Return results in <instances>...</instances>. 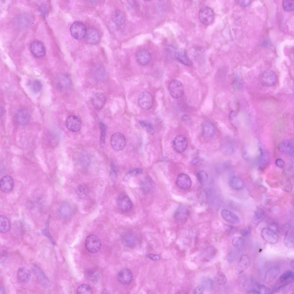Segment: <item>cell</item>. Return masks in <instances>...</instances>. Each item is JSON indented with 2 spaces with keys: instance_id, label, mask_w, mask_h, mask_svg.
Here are the masks:
<instances>
[{
  "instance_id": "6da1fadb",
  "label": "cell",
  "mask_w": 294,
  "mask_h": 294,
  "mask_svg": "<svg viewBox=\"0 0 294 294\" xmlns=\"http://www.w3.org/2000/svg\"><path fill=\"white\" fill-rule=\"evenodd\" d=\"M56 85L58 89L61 92H65L71 88L72 82L69 75L66 74H61L57 77Z\"/></svg>"
},
{
  "instance_id": "7a4b0ae2",
  "label": "cell",
  "mask_w": 294,
  "mask_h": 294,
  "mask_svg": "<svg viewBox=\"0 0 294 294\" xmlns=\"http://www.w3.org/2000/svg\"><path fill=\"white\" fill-rule=\"evenodd\" d=\"M277 77L275 73L272 70L268 69L264 71L260 76L262 84L267 87H272L276 83Z\"/></svg>"
},
{
  "instance_id": "3957f363",
  "label": "cell",
  "mask_w": 294,
  "mask_h": 294,
  "mask_svg": "<svg viewBox=\"0 0 294 294\" xmlns=\"http://www.w3.org/2000/svg\"><path fill=\"white\" fill-rule=\"evenodd\" d=\"M138 102L142 109L148 110L152 107L153 102V97L150 93L144 91L141 92L138 97Z\"/></svg>"
},
{
  "instance_id": "277c9868",
  "label": "cell",
  "mask_w": 294,
  "mask_h": 294,
  "mask_svg": "<svg viewBox=\"0 0 294 294\" xmlns=\"http://www.w3.org/2000/svg\"><path fill=\"white\" fill-rule=\"evenodd\" d=\"M101 245L100 240L96 235H91L88 236L85 241V246L88 251L92 253H96L100 249Z\"/></svg>"
},
{
  "instance_id": "5b68a950",
  "label": "cell",
  "mask_w": 294,
  "mask_h": 294,
  "mask_svg": "<svg viewBox=\"0 0 294 294\" xmlns=\"http://www.w3.org/2000/svg\"><path fill=\"white\" fill-rule=\"evenodd\" d=\"M168 90L171 96L175 98L181 97L184 94V88L181 82L177 80H173L169 83Z\"/></svg>"
},
{
  "instance_id": "8992f818",
  "label": "cell",
  "mask_w": 294,
  "mask_h": 294,
  "mask_svg": "<svg viewBox=\"0 0 294 294\" xmlns=\"http://www.w3.org/2000/svg\"><path fill=\"white\" fill-rule=\"evenodd\" d=\"M70 31L72 36L76 39H81L86 35V30L85 25L82 22H76L70 27Z\"/></svg>"
},
{
  "instance_id": "52a82bcc",
  "label": "cell",
  "mask_w": 294,
  "mask_h": 294,
  "mask_svg": "<svg viewBox=\"0 0 294 294\" xmlns=\"http://www.w3.org/2000/svg\"><path fill=\"white\" fill-rule=\"evenodd\" d=\"M198 17L200 21L205 25L210 24L213 21L214 14L213 10L208 6H204L200 9Z\"/></svg>"
},
{
  "instance_id": "ba28073f",
  "label": "cell",
  "mask_w": 294,
  "mask_h": 294,
  "mask_svg": "<svg viewBox=\"0 0 294 294\" xmlns=\"http://www.w3.org/2000/svg\"><path fill=\"white\" fill-rule=\"evenodd\" d=\"M111 144L113 148L116 151L123 150L125 147L126 141L124 135L119 132L113 134L111 136Z\"/></svg>"
},
{
  "instance_id": "9c48e42d",
  "label": "cell",
  "mask_w": 294,
  "mask_h": 294,
  "mask_svg": "<svg viewBox=\"0 0 294 294\" xmlns=\"http://www.w3.org/2000/svg\"><path fill=\"white\" fill-rule=\"evenodd\" d=\"M117 204L118 208L123 212L129 211L133 206L130 199L125 193H121L119 195L117 200Z\"/></svg>"
},
{
  "instance_id": "30bf717a",
  "label": "cell",
  "mask_w": 294,
  "mask_h": 294,
  "mask_svg": "<svg viewBox=\"0 0 294 294\" xmlns=\"http://www.w3.org/2000/svg\"><path fill=\"white\" fill-rule=\"evenodd\" d=\"M120 240L124 246L129 248L134 247L138 242V238L136 234L131 231L123 233L120 236Z\"/></svg>"
},
{
  "instance_id": "8fae6325",
  "label": "cell",
  "mask_w": 294,
  "mask_h": 294,
  "mask_svg": "<svg viewBox=\"0 0 294 294\" xmlns=\"http://www.w3.org/2000/svg\"><path fill=\"white\" fill-rule=\"evenodd\" d=\"M30 118V114L28 111L25 109L21 108L15 112L14 119L16 123L20 126H23L27 124L29 122Z\"/></svg>"
},
{
  "instance_id": "7c38bea8",
  "label": "cell",
  "mask_w": 294,
  "mask_h": 294,
  "mask_svg": "<svg viewBox=\"0 0 294 294\" xmlns=\"http://www.w3.org/2000/svg\"><path fill=\"white\" fill-rule=\"evenodd\" d=\"M30 49L33 55L38 58L43 57L46 53L45 48L43 43L38 40L33 41L31 43Z\"/></svg>"
},
{
  "instance_id": "4fadbf2b",
  "label": "cell",
  "mask_w": 294,
  "mask_h": 294,
  "mask_svg": "<svg viewBox=\"0 0 294 294\" xmlns=\"http://www.w3.org/2000/svg\"><path fill=\"white\" fill-rule=\"evenodd\" d=\"M173 146L175 150L181 153L184 152L188 146V142L186 138L183 135H178L174 139Z\"/></svg>"
},
{
  "instance_id": "5bb4252c",
  "label": "cell",
  "mask_w": 294,
  "mask_h": 294,
  "mask_svg": "<svg viewBox=\"0 0 294 294\" xmlns=\"http://www.w3.org/2000/svg\"><path fill=\"white\" fill-rule=\"evenodd\" d=\"M32 269L40 284L44 287H49L50 281L40 268L37 265L34 264L32 266Z\"/></svg>"
},
{
  "instance_id": "9a60e30c",
  "label": "cell",
  "mask_w": 294,
  "mask_h": 294,
  "mask_svg": "<svg viewBox=\"0 0 294 294\" xmlns=\"http://www.w3.org/2000/svg\"><path fill=\"white\" fill-rule=\"evenodd\" d=\"M261 233L263 239L268 243L275 244L278 241V237L276 232L269 228H263Z\"/></svg>"
},
{
  "instance_id": "2e32d148",
  "label": "cell",
  "mask_w": 294,
  "mask_h": 294,
  "mask_svg": "<svg viewBox=\"0 0 294 294\" xmlns=\"http://www.w3.org/2000/svg\"><path fill=\"white\" fill-rule=\"evenodd\" d=\"M66 125L67 129L69 131L73 132H76L80 129L81 123L77 117L75 115H71L68 117L67 119Z\"/></svg>"
},
{
  "instance_id": "e0dca14e",
  "label": "cell",
  "mask_w": 294,
  "mask_h": 294,
  "mask_svg": "<svg viewBox=\"0 0 294 294\" xmlns=\"http://www.w3.org/2000/svg\"><path fill=\"white\" fill-rule=\"evenodd\" d=\"M133 278L132 273L128 268H123L120 270L118 273L117 279L121 284L127 285L132 281Z\"/></svg>"
},
{
  "instance_id": "ac0fdd59",
  "label": "cell",
  "mask_w": 294,
  "mask_h": 294,
  "mask_svg": "<svg viewBox=\"0 0 294 294\" xmlns=\"http://www.w3.org/2000/svg\"><path fill=\"white\" fill-rule=\"evenodd\" d=\"M176 184L179 188L185 190L188 189L191 187L192 182L188 175L184 173H181L177 178Z\"/></svg>"
},
{
  "instance_id": "d6986e66",
  "label": "cell",
  "mask_w": 294,
  "mask_h": 294,
  "mask_svg": "<svg viewBox=\"0 0 294 294\" xmlns=\"http://www.w3.org/2000/svg\"><path fill=\"white\" fill-rule=\"evenodd\" d=\"M151 58L150 53L145 49L138 51L136 54V59L138 63L140 65H145L150 62Z\"/></svg>"
},
{
  "instance_id": "ffe728a7",
  "label": "cell",
  "mask_w": 294,
  "mask_h": 294,
  "mask_svg": "<svg viewBox=\"0 0 294 294\" xmlns=\"http://www.w3.org/2000/svg\"><path fill=\"white\" fill-rule=\"evenodd\" d=\"M202 129L203 136L206 139L212 138L215 134L216 129L214 126L210 122H204L202 125Z\"/></svg>"
},
{
  "instance_id": "44dd1931",
  "label": "cell",
  "mask_w": 294,
  "mask_h": 294,
  "mask_svg": "<svg viewBox=\"0 0 294 294\" xmlns=\"http://www.w3.org/2000/svg\"><path fill=\"white\" fill-rule=\"evenodd\" d=\"M0 183L1 190L5 193L11 192L14 186L13 180L11 177L9 175L3 177L1 179Z\"/></svg>"
},
{
  "instance_id": "7402d4cb",
  "label": "cell",
  "mask_w": 294,
  "mask_h": 294,
  "mask_svg": "<svg viewBox=\"0 0 294 294\" xmlns=\"http://www.w3.org/2000/svg\"><path fill=\"white\" fill-rule=\"evenodd\" d=\"M280 271L277 266H273L266 272L264 278V281L266 284L270 283L274 280L279 274Z\"/></svg>"
},
{
  "instance_id": "603a6c76",
  "label": "cell",
  "mask_w": 294,
  "mask_h": 294,
  "mask_svg": "<svg viewBox=\"0 0 294 294\" xmlns=\"http://www.w3.org/2000/svg\"><path fill=\"white\" fill-rule=\"evenodd\" d=\"M100 33L95 28H90L86 32V40L89 44L94 45L97 43L100 40Z\"/></svg>"
},
{
  "instance_id": "cb8c5ba5",
  "label": "cell",
  "mask_w": 294,
  "mask_h": 294,
  "mask_svg": "<svg viewBox=\"0 0 294 294\" xmlns=\"http://www.w3.org/2000/svg\"><path fill=\"white\" fill-rule=\"evenodd\" d=\"M221 215L223 218L229 223L238 224L240 222L239 217L232 212L227 210L223 209L221 212Z\"/></svg>"
},
{
  "instance_id": "d4e9b609",
  "label": "cell",
  "mask_w": 294,
  "mask_h": 294,
  "mask_svg": "<svg viewBox=\"0 0 294 294\" xmlns=\"http://www.w3.org/2000/svg\"><path fill=\"white\" fill-rule=\"evenodd\" d=\"M106 101L105 96L102 93L97 92L92 96V101L94 107L97 109H102L104 106Z\"/></svg>"
},
{
  "instance_id": "484cf974",
  "label": "cell",
  "mask_w": 294,
  "mask_h": 294,
  "mask_svg": "<svg viewBox=\"0 0 294 294\" xmlns=\"http://www.w3.org/2000/svg\"><path fill=\"white\" fill-rule=\"evenodd\" d=\"M72 210V207L69 203L63 202L57 208V212L61 217L66 218L71 214Z\"/></svg>"
},
{
  "instance_id": "4316f807",
  "label": "cell",
  "mask_w": 294,
  "mask_h": 294,
  "mask_svg": "<svg viewBox=\"0 0 294 294\" xmlns=\"http://www.w3.org/2000/svg\"><path fill=\"white\" fill-rule=\"evenodd\" d=\"M189 211L187 208L183 206L179 207L176 210L174 217L177 220L181 221H185L189 215Z\"/></svg>"
},
{
  "instance_id": "83f0119b",
  "label": "cell",
  "mask_w": 294,
  "mask_h": 294,
  "mask_svg": "<svg viewBox=\"0 0 294 294\" xmlns=\"http://www.w3.org/2000/svg\"><path fill=\"white\" fill-rule=\"evenodd\" d=\"M17 276L18 280L20 282L26 283L29 281L31 277V273L29 270L27 268L21 267L18 270Z\"/></svg>"
},
{
  "instance_id": "f1b7e54d",
  "label": "cell",
  "mask_w": 294,
  "mask_h": 294,
  "mask_svg": "<svg viewBox=\"0 0 294 294\" xmlns=\"http://www.w3.org/2000/svg\"><path fill=\"white\" fill-rule=\"evenodd\" d=\"M111 17L113 22L118 26L123 24L125 20L124 14L119 9H116L113 11Z\"/></svg>"
},
{
  "instance_id": "f546056e",
  "label": "cell",
  "mask_w": 294,
  "mask_h": 294,
  "mask_svg": "<svg viewBox=\"0 0 294 294\" xmlns=\"http://www.w3.org/2000/svg\"><path fill=\"white\" fill-rule=\"evenodd\" d=\"M241 247H235L228 253L227 260L229 262L233 263L235 262L239 259L242 252Z\"/></svg>"
},
{
  "instance_id": "4dcf8cb0",
  "label": "cell",
  "mask_w": 294,
  "mask_h": 294,
  "mask_svg": "<svg viewBox=\"0 0 294 294\" xmlns=\"http://www.w3.org/2000/svg\"><path fill=\"white\" fill-rule=\"evenodd\" d=\"M175 56L177 60L183 65L187 66L191 65V62L185 50L181 49L176 52Z\"/></svg>"
},
{
  "instance_id": "1f68e13d",
  "label": "cell",
  "mask_w": 294,
  "mask_h": 294,
  "mask_svg": "<svg viewBox=\"0 0 294 294\" xmlns=\"http://www.w3.org/2000/svg\"><path fill=\"white\" fill-rule=\"evenodd\" d=\"M279 150L284 154L288 153L291 156H293L294 150L291 143L287 140L281 142L278 147Z\"/></svg>"
},
{
  "instance_id": "d6a6232c",
  "label": "cell",
  "mask_w": 294,
  "mask_h": 294,
  "mask_svg": "<svg viewBox=\"0 0 294 294\" xmlns=\"http://www.w3.org/2000/svg\"><path fill=\"white\" fill-rule=\"evenodd\" d=\"M229 184L232 189L236 190L242 189L243 186V183L241 180L235 176H232L229 179Z\"/></svg>"
},
{
  "instance_id": "836d02e7",
  "label": "cell",
  "mask_w": 294,
  "mask_h": 294,
  "mask_svg": "<svg viewBox=\"0 0 294 294\" xmlns=\"http://www.w3.org/2000/svg\"><path fill=\"white\" fill-rule=\"evenodd\" d=\"M201 284L203 289L206 291H211L214 287L213 280L208 276H204L203 277L201 280Z\"/></svg>"
},
{
  "instance_id": "e575fe53",
  "label": "cell",
  "mask_w": 294,
  "mask_h": 294,
  "mask_svg": "<svg viewBox=\"0 0 294 294\" xmlns=\"http://www.w3.org/2000/svg\"><path fill=\"white\" fill-rule=\"evenodd\" d=\"M10 225L8 219L5 216L1 215L0 217V232L5 233L9 230Z\"/></svg>"
},
{
  "instance_id": "d590c367",
  "label": "cell",
  "mask_w": 294,
  "mask_h": 294,
  "mask_svg": "<svg viewBox=\"0 0 294 294\" xmlns=\"http://www.w3.org/2000/svg\"><path fill=\"white\" fill-rule=\"evenodd\" d=\"M284 243L288 248H292L294 246V233L293 231L290 230L285 234Z\"/></svg>"
},
{
  "instance_id": "8d00e7d4",
  "label": "cell",
  "mask_w": 294,
  "mask_h": 294,
  "mask_svg": "<svg viewBox=\"0 0 294 294\" xmlns=\"http://www.w3.org/2000/svg\"><path fill=\"white\" fill-rule=\"evenodd\" d=\"M250 259L248 256L246 255L241 256L239 258L238 264L240 271H243L247 268L250 264Z\"/></svg>"
},
{
  "instance_id": "74e56055",
  "label": "cell",
  "mask_w": 294,
  "mask_h": 294,
  "mask_svg": "<svg viewBox=\"0 0 294 294\" xmlns=\"http://www.w3.org/2000/svg\"><path fill=\"white\" fill-rule=\"evenodd\" d=\"M85 276L89 281L92 282H96L98 280L99 274L98 272L94 269H89L85 271Z\"/></svg>"
},
{
  "instance_id": "f35d334b",
  "label": "cell",
  "mask_w": 294,
  "mask_h": 294,
  "mask_svg": "<svg viewBox=\"0 0 294 294\" xmlns=\"http://www.w3.org/2000/svg\"><path fill=\"white\" fill-rule=\"evenodd\" d=\"M76 192L78 196L80 198H84L88 194L89 189L88 186L84 184H81L77 187Z\"/></svg>"
},
{
  "instance_id": "ab89813d",
  "label": "cell",
  "mask_w": 294,
  "mask_h": 294,
  "mask_svg": "<svg viewBox=\"0 0 294 294\" xmlns=\"http://www.w3.org/2000/svg\"><path fill=\"white\" fill-rule=\"evenodd\" d=\"M294 274L293 271L289 270L286 271L280 277L279 281L281 283H286L293 280Z\"/></svg>"
},
{
  "instance_id": "60d3db41",
  "label": "cell",
  "mask_w": 294,
  "mask_h": 294,
  "mask_svg": "<svg viewBox=\"0 0 294 294\" xmlns=\"http://www.w3.org/2000/svg\"><path fill=\"white\" fill-rule=\"evenodd\" d=\"M139 123L141 126L147 132L151 135L154 134L155 131L152 124L148 121L144 120H140Z\"/></svg>"
},
{
  "instance_id": "b9f144b4",
  "label": "cell",
  "mask_w": 294,
  "mask_h": 294,
  "mask_svg": "<svg viewBox=\"0 0 294 294\" xmlns=\"http://www.w3.org/2000/svg\"><path fill=\"white\" fill-rule=\"evenodd\" d=\"M154 185L152 181L150 179H147L144 180L141 184V188L144 192L148 193L153 189Z\"/></svg>"
},
{
  "instance_id": "7bdbcfd3",
  "label": "cell",
  "mask_w": 294,
  "mask_h": 294,
  "mask_svg": "<svg viewBox=\"0 0 294 294\" xmlns=\"http://www.w3.org/2000/svg\"><path fill=\"white\" fill-rule=\"evenodd\" d=\"M99 127L100 132V146L103 148L104 147L105 144L106 131V127L104 124L101 122L99 123Z\"/></svg>"
},
{
  "instance_id": "ee69618b",
  "label": "cell",
  "mask_w": 294,
  "mask_h": 294,
  "mask_svg": "<svg viewBox=\"0 0 294 294\" xmlns=\"http://www.w3.org/2000/svg\"><path fill=\"white\" fill-rule=\"evenodd\" d=\"M77 293L78 294H91L92 291L91 287L86 284H82L78 287Z\"/></svg>"
},
{
  "instance_id": "f6af8a7d",
  "label": "cell",
  "mask_w": 294,
  "mask_h": 294,
  "mask_svg": "<svg viewBox=\"0 0 294 294\" xmlns=\"http://www.w3.org/2000/svg\"><path fill=\"white\" fill-rule=\"evenodd\" d=\"M215 279L216 282L220 285H224L227 282V278L225 275L222 272H218L216 274Z\"/></svg>"
},
{
  "instance_id": "bcb514c9",
  "label": "cell",
  "mask_w": 294,
  "mask_h": 294,
  "mask_svg": "<svg viewBox=\"0 0 294 294\" xmlns=\"http://www.w3.org/2000/svg\"><path fill=\"white\" fill-rule=\"evenodd\" d=\"M282 6L284 9L286 11H292L294 9V1L292 0H285L283 1Z\"/></svg>"
},
{
  "instance_id": "7dc6e473",
  "label": "cell",
  "mask_w": 294,
  "mask_h": 294,
  "mask_svg": "<svg viewBox=\"0 0 294 294\" xmlns=\"http://www.w3.org/2000/svg\"><path fill=\"white\" fill-rule=\"evenodd\" d=\"M31 88L33 92H38L40 91L42 89V84L39 80H34L31 83Z\"/></svg>"
},
{
  "instance_id": "c3c4849f",
  "label": "cell",
  "mask_w": 294,
  "mask_h": 294,
  "mask_svg": "<svg viewBox=\"0 0 294 294\" xmlns=\"http://www.w3.org/2000/svg\"><path fill=\"white\" fill-rule=\"evenodd\" d=\"M197 176L198 181L201 183H203L206 181L208 178L207 173L202 170L199 171L198 172Z\"/></svg>"
},
{
  "instance_id": "681fc988",
  "label": "cell",
  "mask_w": 294,
  "mask_h": 294,
  "mask_svg": "<svg viewBox=\"0 0 294 294\" xmlns=\"http://www.w3.org/2000/svg\"><path fill=\"white\" fill-rule=\"evenodd\" d=\"M265 214L264 211L262 209L257 208L255 211L254 212V218L256 220H259L262 219L264 216Z\"/></svg>"
},
{
  "instance_id": "f907efd6",
  "label": "cell",
  "mask_w": 294,
  "mask_h": 294,
  "mask_svg": "<svg viewBox=\"0 0 294 294\" xmlns=\"http://www.w3.org/2000/svg\"><path fill=\"white\" fill-rule=\"evenodd\" d=\"M143 170L141 168H132L129 171L127 176H135L141 174Z\"/></svg>"
},
{
  "instance_id": "816d5d0a",
  "label": "cell",
  "mask_w": 294,
  "mask_h": 294,
  "mask_svg": "<svg viewBox=\"0 0 294 294\" xmlns=\"http://www.w3.org/2000/svg\"><path fill=\"white\" fill-rule=\"evenodd\" d=\"M244 240L243 239L240 237H237L234 238L232 241L233 245L235 247H241L243 244Z\"/></svg>"
},
{
  "instance_id": "f5cc1de1",
  "label": "cell",
  "mask_w": 294,
  "mask_h": 294,
  "mask_svg": "<svg viewBox=\"0 0 294 294\" xmlns=\"http://www.w3.org/2000/svg\"><path fill=\"white\" fill-rule=\"evenodd\" d=\"M252 229V227L250 226H247L241 230V234L243 237H247L250 234Z\"/></svg>"
},
{
  "instance_id": "db71d44e",
  "label": "cell",
  "mask_w": 294,
  "mask_h": 294,
  "mask_svg": "<svg viewBox=\"0 0 294 294\" xmlns=\"http://www.w3.org/2000/svg\"><path fill=\"white\" fill-rule=\"evenodd\" d=\"M47 224H46V228L42 231L43 234L46 236L51 241V242L54 244H55V242L53 237L50 235L48 229V222H47Z\"/></svg>"
},
{
  "instance_id": "11a10c76",
  "label": "cell",
  "mask_w": 294,
  "mask_h": 294,
  "mask_svg": "<svg viewBox=\"0 0 294 294\" xmlns=\"http://www.w3.org/2000/svg\"><path fill=\"white\" fill-rule=\"evenodd\" d=\"M95 70V75L98 78L100 79L104 77L105 75L104 70L102 68V67H100V68L99 67L98 68L96 67Z\"/></svg>"
},
{
  "instance_id": "9f6ffc18",
  "label": "cell",
  "mask_w": 294,
  "mask_h": 294,
  "mask_svg": "<svg viewBox=\"0 0 294 294\" xmlns=\"http://www.w3.org/2000/svg\"><path fill=\"white\" fill-rule=\"evenodd\" d=\"M269 227L268 228L273 230L276 232L279 230L278 227V224L274 222H270L269 224Z\"/></svg>"
},
{
  "instance_id": "6f0895ef",
  "label": "cell",
  "mask_w": 294,
  "mask_h": 294,
  "mask_svg": "<svg viewBox=\"0 0 294 294\" xmlns=\"http://www.w3.org/2000/svg\"><path fill=\"white\" fill-rule=\"evenodd\" d=\"M146 256L150 259L154 261L159 260L160 259V256L157 254H149L146 255Z\"/></svg>"
},
{
  "instance_id": "680465c9",
  "label": "cell",
  "mask_w": 294,
  "mask_h": 294,
  "mask_svg": "<svg viewBox=\"0 0 294 294\" xmlns=\"http://www.w3.org/2000/svg\"><path fill=\"white\" fill-rule=\"evenodd\" d=\"M275 164L278 167L283 168L285 166V163L284 160L281 158H278L275 161Z\"/></svg>"
},
{
  "instance_id": "91938a15",
  "label": "cell",
  "mask_w": 294,
  "mask_h": 294,
  "mask_svg": "<svg viewBox=\"0 0 294 294\" xmlns=\"http://www.w3.org/2000/svg\"><path fill=\"white\" fill-rule=\"evenodd\" d=\"M237 2L240 5L243 7L249 5L251 3V1L250 0H239Z\"/></svg>"
},
{
  "instance_id": "94428289",
  "label": "cell",
  "mask_w": 294,
  "mask_h": 294,
  "mask_svg": "<svg viewBox=\"0 0 294 294\" xmlns=\"http://www.w3.org/2000/svg\"><path fill=\"white\" fill-rule=\"evenodd\" d=\"M204 290L202 287L198 286L195 289L194 293L197 294H203V293Z\"/></svg>"
},
{
  "instance_id": "6125c7cd",
  "label": "cell",
  "mask_w": 294,
  "mask_h": 294,
  "mask_svg": "<svg viewBox=\"0 0 294 294\" xmlns=\"http://www.w3.org/2000/svg\"><path fill=\"white\" fill-rule=\"evenodd\" d=\"M247 293L259 294H261L260 292L258 290L256 289H252L247 291Z\"/></svg>"
},
{
  "instance_id": "be15d7a7",
  "label": "cell",
  "mask_w": 294,
  "mask_h": 294,
  "mask_svg": "<svg viewBox=\"0 0 294 294\" xmlns=\"http://www.w3.org/2000/svg\"><path fill=\"white\" fill-rule=\"evenodd\" d=\"M199 161L198 159L197 158H194L192 161L191 163L193 164H196Z\"/></svg>"
},
{
  "instance_id": "e7e4bbea",
  "label": "cell",
  "mask_w": 294,
  "mask_h": 294,
  "mask_svg": "<svg viewBox=\"0 0 294 294\" xmlns=\"http://www.w3.org/2000/svg\"><path fill=\"white\" fill-rule=\"evenodd\" d=\"M182 119L184 120H186L189 119V117L187 115H184L182 117Z\"/></svg>"
},
{
  "instance_id": "03108f58",
  "label": "cell",
  "mask_w": 294,
  "mask_h": 294,
  "mask_svg": "<svg viewBox=\"0 0 294 294\" xmlns=\"http://www.w3.org/2000/svg\"><path fill=\"white\" fill-rule=\"evenodd\" d=\"M4 293H5V292L3 288L2 287H1L0 294H3Z\"/></svg>"
},
{
  "instance_id": "003e7915",
  "label": "cell",
  "mask_w": 294,
  "mask_h": 294,
  "mask_svg": "<svg viewBox=\"0 0 294 294\" xmlns=\"http://www.w3.org/2000/svg\"><path fill=\"white\" fill-rule=\"evenodd\" d=\"M291 267L293 269L294 268V261L293 260L291 262Z\"/></svg>"
}]
</instances>
